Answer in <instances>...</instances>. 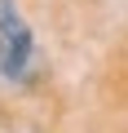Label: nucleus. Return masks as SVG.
I'll return each instance as SVG.
<instances>
[{
    "instance_id": "1",
    "label": "nucleus",
    "mask_w": 128,
    "mask_h": 133,
    "mask_svg": "<svg viewBox=\"0 0 128 133\" xmlns=\"http://www.w3.org/2000/svg\"><path fill=\"white\" fill-rule=\"evenodd\" d=\"M31 62V31L27 22L13 14V5H0V71L5 76H22Z\"/></svg>"
}]
</instances>
